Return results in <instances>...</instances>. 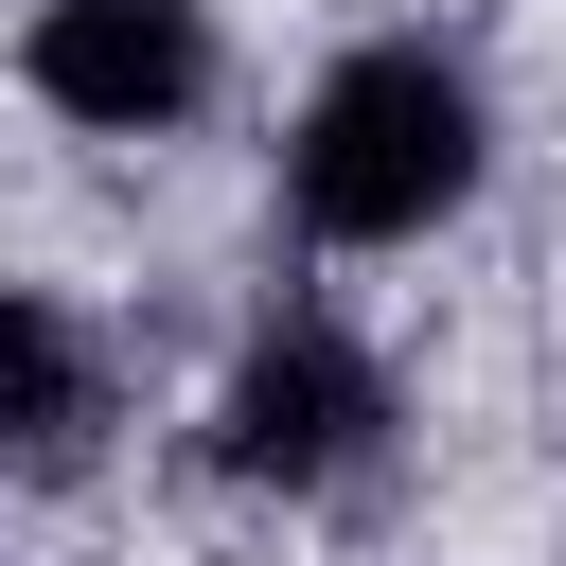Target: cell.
<instances>
[{
  "label": "cell",
  "mask_w": 566,
  "mask_h": 566,
  "mask_svg": "<svg viewBox=\"0 0 566 566\" xmlns=\"http://www.w3.org/2000/svg\"><path fill=\"white\" fill-rule=\"evenodd\" d=\"M478 177H495V106L442 35H354L283 124V212L318 248H424V230H460Z\"/></svg>",
  "instance_id": "obj_1"
},
{
  "label": "cell",
  "mask_w": 566,
  "mask_h": 566,
  "mask_svg": "<svg viewBox=\"0 0 566 566\" xmlns=\"http://www.w3.org/2000/svg\"><path fill=\"white\" fill-rule=\"evenodd\" d=\"M212 478L230 495H283V513H318V495H354L371 460H389V371H371V336L354 318H318V301H283L248 354H230V389H212Z\"/></svg>",
  "instance_id": "obj_2"
},
{
  "label": "cell",
  "mask_w": 566,
  "mask_h": 566,
  "mask_svg": "<svg viewBox=\"0 0 566 566\" xmlns=\"http://www.w3.org/2000/svg\"><path fill=\"white\" fill-rule=\"evenodd\" d=\"M18 88L53 124H88V142H177L212 106V0H35Z\"/></svg>",
  "instance_id": "obj_3"
},
{
  "label": "cell",
  "mask_w": 566,
  "mask_h": 566,
  "mask_svg": "<svg viewBox=\"0 0 566 566\" xmlns=\"http://www.w3.org/2000/svg\"><path fill=\"white\" fill-rule=\"evenodd\" d=\"M106 336L53 283H0V478H88L106 460Z\"/></svg>",
  "instance_id": "obj_4"
}]
</instances>
